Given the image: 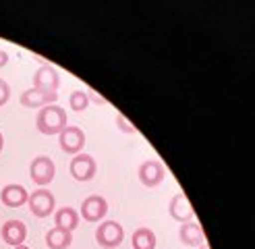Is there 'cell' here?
Instances as JSON below:
<instances>
[{
	"label": "cell",
	"instance_id": "cell-1",
	"mask_svg": "<svg viewBox=\"0 0 255 249\" xmlns=\"http://www.w3.org/2000/svg\"><path fill=\"white\" fill-rule=\"evenodd\" d=\"M37 129L44 135H58L62 129L67 127V110L60 108L58 104L44 106L37 112Z\"/></svg>",
	"mask_w": 255,
	"mask_h": 249
},
{
	"label": "cell",
	"instance_id": "cell-2",
	"mask_svg": "<svg viewBox=\"0 0 255 249\" xmlns=\"http://www.w3.org/2000/svg\"><path fill=\"white\" fill-rule=\"evenodd\" d=\"M29 174H31V181L37 187H46L54 181V174H56V166L50 156H37L31 160L29 164Z\"/></svg>",
	"mask_w": 255,
	"mask_h": 249
},
{
	"label": "cell",
	"instance_id": "cell-3",
	"mask_svg": "<svg viewBox=\"0 0 255 249\" xmlns=\"http://www.w3.org/2000/svg\"><path fill=\"white\" fill-rule=\"evenodd\" d=\"M27 204H29V208H31V214H33V216H37V218H48V216L54 212L56 199H54L52 191H48L46 187H37V191L29 193Z\"/></svg>",
	"mask_w": 255,
	"mask_h": 249
},
{
	"label": "cell",
	"instance_id": "cell-4",
	"mask_svg": "<svg viewBox=\"0 0 255 249\" xmlns=\"http://www.w3.org/2000/svg\"><path fill=\"white\" fill-rule=\"evenodd\" d=\"M125 239V231H123V224H119L117 220H106L102 222L98 231H96V241L100 243V247H106V249H114L119 247Z\"/></svg>",
	"mask_w": 255,
	"mask_h": 249
},
{
	"label": "cell",
	"instance_id": "cell-5",
	"mask_svg": "<svg viewBox=\"0 0 255 249\" xmlns=\"http://www.w3.org/2000/svg\"><path fill=\"white\" fill-rule=\"evenodd\" d=\"M58 143H60V149L65 154L77 156V154H81V149L85 145V133L79 127L67 124V127L58 133Z\"/></svg>",
	"mask_w": 255,
	"mask_h": 249
},
{
	"label": "cell",
	"instance_id": "cell-6",
	"mask_svg": "<svg viewBox=\"0 0 255 249\" xmlns=\"http://www.w3.org/2000/svg\"><path fill=\"white\" fill-rule=\"evenodd\" d=\"M137 177L145 187H158L164 181V177H166V168H164L160 160H145L139 164Z\"/></svg>",
	"mask_w": 255,
	"mask_h": 249
},
{
	"label": "cell",
	"instance_id": "cell-7",
	"mask_svg": "<svg viewBox=\"0 0 255 249\" xmlns=\"http://www.w3.org/2000/svg\"><path fill=\"white\" fill-rule=\"evenodd\" d=\"M69 170H71V174H73L75 181L85 183V181H92V179L96 177L98 164H96L94 156H89V154H77V156H73Z\"/></svg>",
	"mask_w": 255,
	"mask_h": 249
},
{
	"label": "cell",
	"instance_id": "cell-8",
	"mask_svg": "<svg viewBox=\"0 0 255 249\" xmlns=\"http://www.w3.org/2000/svg\"><path fill=\"white\" fill-rule=\"evenodd\" d=\"M33 87L35 90H42L48 94H58V87H60V75L54 67L50 65H42L33 73Z\"/></svg>",
	"mask_w": 255,
	"mask_h": 249
},
{
	"label": "cell",
	"instance_id": "cell-9",
	"mask_svg": "<svg viewBox=\"0 0 255 249\" xmlns=\"http://www.w3.org/2000/svg\"><path fill=\"white\" fill-rule=\"evenodd\" d=\"M108 212V202L102 195H89L81 204V216L87 222H100Z\"/></svg>",
	"mask_w": 255,
	"mask_h": 249
},
{
	"label": "cell",
	"instance_id": "cell-10",
	"mask_svg": "<svg viewBox=\"0 0 255 249\" xmlns=\"http://www.w3.org/2000/svg\"><path fill=\"white\" fill-rule=\"evenodd\" d=\"M168 212H170V216H172L176 222H181V224L191 222V220L195 218V210H193V206H191V202L187 199V195L181 193V191L172 195L170 206H168Z\"/></svg>",
	"mask_w": 255,
	"mask_h": 249
},
{
	"label": "cell",
	"instance_id": "cell-11",
	"mask_svg": "<svg viewBox=\"0 0 255 249\" xmlns=\"http://www.w3.org/2000/svg\"><path fill=\"white\" fill-rule=\"evenodd\" d=\"M0 235H2V241L17 247V245H23V241L27 239V227L25 222L21 220H6L0 229Z\"/></svg>",
	"mask_w": 255,
	"mask_h": 249
},
{
	"label": "cell",
	"instance_id": "cell-12",
	"mask_svg": "<svg viewBox=\"0 0 255 249\" xmlns=\"http://www.w3.org/2000/svg\"><path fill=\"white\" fill-rule=\"evenodd\" d=\"M27 199H29L27 189H25L23 185H17V183H10L0 191V202H2L6 208H21L23 204H27Z\"/></svg>",
	"mask_w": 255,
	"mask_h": 249
},
{
	"label": "cell",
	"instance_id": "cell-13",
	"mask_svg": "<svg viewBox=\"0 0 255 249\" xmlns=\"http://www.w3.org/2000/svg\"><path fill=\"white\" fill-rule=\"evenodd\" d=\"M56 98H58V94H48V92H42V90L31 87V90L21 94V104L25 108H44V106L54 104Z\"/></svg>",
	"mask_w": 255,
	"mask_h": 249
},
{
	"label": "cell",
	"instance_id": "cell-14",
	"mask_svg": "<svg viewBox=\"0 0 255 249\" xmlns=\"http://www.w3.org/2000/svg\"><path fill=\"white\" fill-rule=\"evenodd\" d=\"M178 237H181V241H183L187 247H199V245L203 243V231H201V227H199L195 220L181 224Z\"/></svg>",
	"mask_w": 255,
	"mask_h": 249
},
{
	"label": "cell",
	"instance_id": "cell-15",
	"mask_svg": "<svg viewBox=\"0 0 255 249\" xmlns=\"http://www.w3.org/2000/svg\"><path fill=\"white\" fill-rule=\"evenodd\" d=\"M46 243L50 249H67L73 243V233L60 227H52L46 233Z\"/></svg>",
	"mask_w": 255,
	"mask_h": 249
},
{
	"label": "cell",
	"instance_id": "cell-16",
	"mask_svg": "<svg viewBox=\"0 0 255 249\" xmlns=\"http://www.w3.org/2000/svg\"><path fill=\"white\" fill-rule=\"evenodd\" d=\"M54 220H56V227L67 229V231H71V233L79 227V214H77V210H75V208H69V206L58 208Z\"/></svg>",
	"mask_w": 255,
	"mask_h": 249
},
{
	"label": "cell",
	"instance_id": "cell-17",
	"mask_svg": "<svg viewBox=\"0 0 255 249\" xmlns=\"http://www.w3.org/2000/svg\"><path fill=\"white\" fill-rule=\"evenodd\" d=\"M131 245L133 249H156V235L151 229L141 227L137 229L131 237Z\"/></svg>",
	"mask_w": 255,
	"mask_h": 249
},
{
	"label": "cell",
	"instance_id": "cell-18",
	"mask_svg": "<svg viewBox=\"0 0 255 249\" xmlns=\"http://www.w3.org/2000/svg\"><path fill=\"white\" fill-rule=\"evenodd\" d=\"M69 104H71V108H73L75 112H81V110H85V108L89 106L87 92H83V90H75V92L71 94V98H69Z\"/></svg>",
	"mask_w": 255,
	"mask_h": 249
},
{
	"label": "cell",
	"instance_id": "cell-19",
	"mask_svg": "<svg viewBox=\"0 0 255 249\" xmlns=\"http://www.w3.org/2000/svg\"><path fill=\"white\" fill-rule=\"evenodd\" d=\"M117 127L123 131V133H129V135H133V133H137V127H135V124L129 121V119H127V117H123L121 115V112H119V115H117Z\"/></svg>",
	"mask_w": 255,
	"mask_h": 249
},
{
	"label": "cell",
	"instance_id": "cell-20",
	"mask_svg": "<svg viewBox=\"0 0 255 249\" xmlns=\"http://www.w3.org/2000/svg\"><path fill=\"white\" fill-rule=\"evenodd\" d=\"M8 98H10V85L4 79H0V106H4Z\"/></svg>",
	"mask_w": 255,
	"mask_h": 249
},
{
	"label": "cell",
	"instance_id": "cell-21",
	"mask_svg": "<svg viewBox=\"0 0 255 249\" xmlns=\"http://www.w3.org/2000/svg\"><path fill=\"white\" fill-rule=\"evenodd\" d=\"M87 98H89V100H92V102H96V104H100V106H104V104H106V100H104V98H100V96H98V94H96L94 90H89V94H87Z\"/></svg>",
	"mask_w": 255,
	"mask_h": 249
},
{
	"label": "cell",
	"instance_id": "cell-22",
	"mask_svg": "<svg viewBox=\"0 0 255 249\" xmlns=\"http://www.w3.org/2000/svg\"><path fill=\"white\" fill-rule=\"evenodd\" d=\"M8 65V54L4 52V50H0V69Z\"/></svg>",
	"mask_w": 255,
	"mask_h": 249
},
{
	"label": "cell",
	"instance_id": "cell-23",
	"mask_svg": "<svg viewBox=\"0 0 255 249\" xmlns=\"http://www.w3.org/2000/svg\"><path fill=\"white\" fill-rule=\"evenodd\" d=\"M2 147H4V137H2V133H0V152H2Z\"/></svg>",
	"mask_w": 255,
	"mask_h": 249
},
{
	"label": "cell",
	"instance_id": "cell-24",
	"mask_svg": "<svg viewBox=\"0 0 255 249\" xmlns=\"http://www.w3.org/2000/svg\"><path fill=\"white\" fill-rule=\"evenodd\" d=\"M197 249H210V245H208V243H201Z\"/></svg>",
	"mask_w": 255,
	"mask_h": 249
},
{
	"label": "cell",
	"instance_id": "cell-25",
	"mask_svg": "<svg viewBox=\"0 0 255 249\" xmlns=\"http://www.w3.org/2000/svg\"><path fill=\"white\" fill-rule=\"evenodd\" d=\"M15 249H29V247H27V245H25V243H23V245H17Z\"/></svg>",
	"mask_w": 255,
	"mask_h": 249
}]
</instances>
